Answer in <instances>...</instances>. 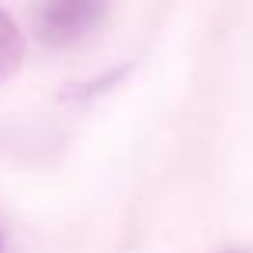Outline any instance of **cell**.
Segmentation results:
<instances>
[{
	"instance_id": "1",
	"label": "cell",
	"mask_w": 253,
	"mask_h": 253,
	"mask_svg": "<svg viewBox=\"0 0 253 253\" xmlns=\"http://www.w3.org/2000/svg\"><path fill=\"white\" fill-rule=\"evenodd\" d=\"M104 4L108 0H45L39 7V18H35L39 39L45 45H56V49L73 45L101 21Z\"/></svg>"
},
{
	"instance_id": "2",
	"label": "cell",
	"mask_w": 253,
	"mask_h": 253,
	"mask_svg": "<svg viewBox=\"0 0 253 253\" xmlns=\"http://www.w3.org/2000/svg\"><path fill=\"white\" fill-rule=\"evenodd\" d=\"M25 63V39L7 11H0V84L11 80Z\"/></svg>"
}]
</instances>
